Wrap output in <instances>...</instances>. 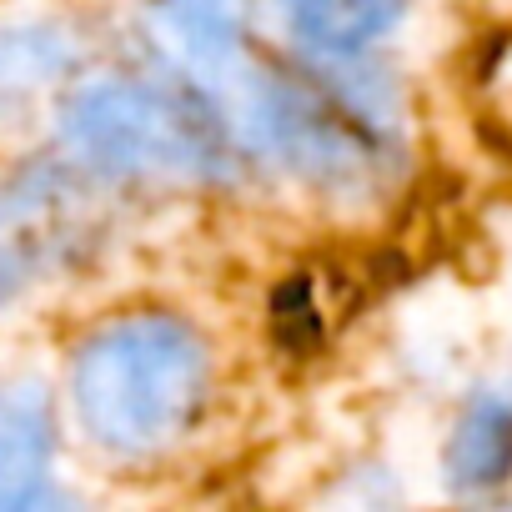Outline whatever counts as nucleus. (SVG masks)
<instances>
[{
  "label": "nucleus",
  "mask_w": 512,
  "mask_h": 512,
  "mask_svg": "<svg viewBox=\"0 0 512 512\" xmlns=\"http://www.w3.org/2000/svg\"><path fill=\"white\" fill-rule=\"evenodd\" d=\"M206 347L176 317H121L71 367V402L91 442L146 457L171 447L206 402Z\"/></svg>",
  "instance_id": "f257e3e1"
},
{
  "label": "nucleus",
  "mask_w": 512,
  "mask_h": 512,
  "mask_svg": "<svg viewBox=\"0 0 512 512\" xmlns=\"http://www.w3.org/2000/svg\"><path fill=\"white\" fill-rule=\"evenodd\" d=\"M66 136L86 161L111 171L206 176L226 156L221 116L201 91H166L141 81L86 86L66 111Z\"/></svg>",
  "instance_id": "f03ea898"
},
{
  "label": "nucleus",
  "mask_w": 512,
  "mask_h": 512,
  "mask_svg": "<svg viewBox=\"0 0 512 512\" xmlns=\"http://www.w3.org/2000/svg\"><path fill=\"white\" fill-rule=\"evenodd\" d=\"M236 96H246V126L287 166L322 186H362L382 161V116L362 91H337L297 71H241Z\"/></svg>",
  "instance_id": "7ed1b4c3"
},
{
  "label": "nucleus",
  "mask_w": 512,
  "mask_h": 512,
  "mask_svg": "<svg viewBox=\"0 0 512 512\" xmlns=\"http://www.w3.org/2000/svg\"><path fill=\"white\" fill-rule=\"evenodd\" d=\"M156 36L206 91L236 86V76L246 71V61H241V46H246L241 0H166L156 11Z\"/></svg>",
  "instance_id": "20e7f679"
},
{
  "label": "nucleus",
  "mask_w": 512,
  "mask_h": 512,
  "mask_svg": "<svg viewBox=\"0 0 512 512\" xmlns=\"http://www.w3.org/2000/svg\"><path fill=\"white\" fill-rule=\"evenodd\" d=\"M447 467L457 487H492L512 472V392H487L452 432Z\"/></svg>",
  "instance_id": "39448f33"
},
{
  "label": "nucleus",
  "mask_w": 512,
  "mask_h": 512,
  "mask_svg": "<svg viewBox=\"0 0 512 512\" xmlns=\"http://www.w3.org/2000/svg\"><path fill=\"white\" fill-rule=\"evenodd\" d=\"M282 6L292 26L317 51H332V56L362 51L402 16V0H282Z\"/></svg>",
  "instance_id": "423d86ee"
},
{
  "label": "nucleus",
  "mask_w": 512,
  "mask_h": 512,
  "mask_svg": "<svg viewBox=\"0 0 512 512\" xmlns=\"http://www.w3.org/2000/svg\"><path fill=\"white\" fill-rule=\"evenodd\" d=\"M46 472V417L26 397H0V502H26Z\"/></svg>",
  "instance_id": "0eeeda50"
},
{
  "label": "nucleus",
  "mask_w": 512,
  "mask_h": 512,
  "mask_svg": "<svg viewBox=\"0 0 512 512\" xmlns=\"http://www.w3.org/2000/svg\"><path fill=\"white\" fill-rule=\"evenodd\" d=\"M61 61H66V51L51 31H36V26L6 31L0 36V106H16V101L46 91L51 76L61 71Z\"/></svg>",
  "instance_id": "6e6552de"
}]
</instances>
